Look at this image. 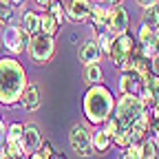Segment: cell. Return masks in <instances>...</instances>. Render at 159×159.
Masks as SVG:
<instances>
[{
    "label": "cell",
    "instance_id": "obj_1",
    "mask_svg": "<svg viewBox=\"0 0 159 159\" xmlns=\"http://www.w3.org/2000/svg\"><path fill=\"white\" fill-rule=\"evenodd\" d=\"M27 89V71L16 57H0V104L13 106Z\"/></svg>",
    "mask_w": 159,
    "mask_h": 159
},
{
    "label": "cell",
    "instance_id": "obj_2",
    "mask_svg": "<svg viewBox=\"0 0 159 159\" xmlns=\"http://www.w3.org/2000/svg\"><path fill=\"white\" fill-rule=\"evenodd\" d=\"M82 111H84V117L91 124H95V126L104 124L106 119L113 115V111H115V97H113L111 89H106L102 82L91 84L86 95H84Z\"/></svg>",
    "mask_w": 159,
    "mask_h": 159
},
{
    "label": "cell",
    "instance_id": "obj_3",
    "mask_svg": "<svg viewBox=\"0 0 159 159\" xmlns=\"http://www.w3.org/2000/svg\"><path fill=\"white\" fill-rule=\"evenodd\" d=\"M144 111H146L144 102L139 99V95H137V93H133V95H119V97H117L113 115L117 117L119 126L130 128V126L137 122V119L144 115Z\"/></svg>",
    "mask_w": 159,
    "mask_h": 159
},
{
    "label": "cell",
    "instance_id": "obj_4",
    "mask_svg": "<svg viewBox=\"0 0 159 159\" xmlns=\"http://www.w3.org/2000/svg\"><path fill=\"white\" fill-rule=\"evenodd\" d=\"M29 57L33 60L35 64H47L49 60L53 57L55 53V42H53V35H47V33H35L29 38Z\"/></svg>",
    "mask_w": 159,
    "mask_h": 159
},
{
    "label": "cell",
    "instance_id": "obj_5",
    "mask_svg": "<svg viewBox=\"0 0 159 159\" xmlns=\"http://www.w3.org/2000/svg\"><path fill=\"white\" fill-rule=\"evenodd\" d=\"M29 33L25 31V27H16V25H9L2 29V35H0V40H2V47L11 53V55H20L25 53L27 47H29Z\"/></svg>",
    "mask_w": 159,
    "mask_h": 159
},
{
    "label": "cell",
    "instance_id": "obj_6",
    "mask_svg": "<svg viewBox=\"0 0 159 159\" xmlns=\"http://www.w3.org/2000/svg\"><path fill=\"white\" fill-rule=\"evenodd\" d=\"M135 47H137V40L128 31L122 33V35H115L113 38V44H111V51H108V57L113 60V64L119 69L122 64H126L130 60V53H133Z\"/></svg>",
    "mask_w": 159,
    "mask_h": 159
},
{
    "label": "cell",
    "instance_id": "obj_7",
    "mask_svg": "<svg viewBox=\"0 0 159 159\" xmlns=\"http://www.w3.org/2000/svg\"><path fill=\"white\" fill-rule=\"evenodd\" d=\"M69 144H71L73 152L80 155V157H91V155H95V152H93V144H91V133H89L84 126H80V124H75V126L71 128Z\"/></svg>",
    "mask_w": 159,
    "mask_h": 159
},
{
    "label": "cell",
    "instance_id": "obj_8",
    "mask_svg": "<svg viewBox=\"0 0 159 159\" xmlns=\"http://www.w3.org/2000/svg\"><path fill=\"white\" fill-rule=\"evenodd\" d=\"M108 31L113 35H122L128 31V11L122 2L108 7Z\"/></svg>",
    "mask_w": 159,
    "mask_h": 159
},
{
    "label": "cell",
    "instance_id": "obj_9",
    "mask_svg": "<svg viewBox=\"0 0 159 159\" xmlns=\"http://www.w3.org/2000/svg\"><path fill=\"white\" fill-rule=\"evenodd\" d=\"M102 49H99L97 40H86L82 42V47L77 49V57L82 64H99V57H102Z\"/></svg>",
    "mask_w": 159,
    "mask_h": 159
},
{
    "label": "cell",
    "instance_id": "obj_10",
    "mask_svg": "<svg viewBox=\"0 0 159 159\" xmlns=\"http://www.w3.org/2000/svg\"><path fill=\"white\" fill-rule=\"evenodd\" d=\"M93 2L91 0H71L69 7H66V16L73 20V22H84L91 16Z\"/></svg>",
    "mask_w": 159,
    "mask_h": 159
},
{
    "label": "cell",
    "instance_id": "obj_11",
    "mask_svg": "<svg viewBox=\"0 0 159 159\" xmlns=\"http://www.w3.org/2000/svg\"><path fill=\"white\" fill-rule=\"evenodd\" d=\"M20 142H22L27 155H29V152H35L40 146H42V135H40V128L33 126V124H27V126H25V133H22V139H20Z\"/></svg>",
    "mask_w": 159,
    "mask_h": 159
},
{
    "label": "cell",
    "instance_id": "obj_12",
    "mask_svg": "<svg viewBox=\"0 0 159 159\" xmlns=\"http://www.w3.org/2000/svg\"><path fill=\"white\" fill-rule=\"evenodd\" d=\"M89 20H91V25H93V29H95L97 35L104 33V31H108V9H106V7H102V5L95 2L93 9H91Z\"/></svg>",
    "mask_w": 159,
    "mask_h": 159
},
{
    "label": "cell",
    "instance_id": "obj_13",
    "mask_svg": "<svg viewBox=\"0 0 159 159\" xmlns=\"http://www.w3.org/2000/svg\"><path fill=\"white\" fill-rule=\"evenodd\" d=\"M117 89H119V95H133V93H139V89H142L139 75H137L135 71H130V73H122Z\"/></svg>",
    "mask_w": 159,
    "mask_h": 159
},
{
    "label": "cell",
    "instance_id": "obj_14",
    "mask_svg": "<svg viewBox=\"0 0 159 159\" xmlns=\"http://www.w3.org/2000/svg\"><path fill=\"white\" fill-rule=\"evenodd\" d=\"M91 144H93V152L95 155H104L111 148L113 139H111V135L104 133V128H97L95 133H91Z\"/></svg>",
    "mask_w": 159,
    "mask_h": 159
},
{
    "label": "cell",
    "instance_id": "obj_15",
    "mask_svg": "<svg viewBox=\"0 0 159 159\" xmlns=\"http://www.w3.org/2000/svg\"><path fill=\"white\" fill-rule=\"evenodd\" d=\"M20 104L27 111H38L40 108V91H38L35 84H27V89L22 91V97H20Z\"/></svg>",
    "mask_w": 159,
    "mask_h": 159
},
{
    "label": "cell",
    "instance_id": "obj_16",
    "mask_svg": "<svg viewBox=\"0 0 159 159\" xmlns=\"http://www.w3.org/2000/svg\"><path fill=\"white\" fill-rule=\"evenodd\" d=\"M40 31L42 33H47V35H57V31H60V22L51 16V11L47 9L44 13H40Z\"/></svg>",
    "mask_w": 159,
    "mask_h": 159
},
{
    "label": "cell",
    "instance_id": "obj_17",
    "mask_svg": "<svg viewBox=\"0 0 159 159\" xmlns=\"http://www.w3.org/2000/svg\"><path fill=\"white\" fill-rule=\"evenodd\" d=\"M22 27H25V31H27L29 35L40 33V13L27 9V11L22 13Z\"/></svg>",
    "mask_w": 159,
    "mask_h": 159
},
{
    "label": "cell",
    "instance_id": "obj_18",
    "mask_svg": "<svg viewBox=\"0 0 159 159\" xmlns=\"http://www.w3.org/2000/svg\"><path fill=\"white\" fill-rule=\"evenodd\" d=\"M142 25H148L150 29H157V31H159V7H157V5L146 7V9H144Z\"/></svg>",
    "mask_w": 159,
    "mask_h": 159
},
{
    "label": "cell",
    "instance_id": "obj_19",
    "mask_svg": "<svg viewBox=\"0 0 159 159\" xmlns=\"http://www.w3.org/2000/svg\"><path fill=\"white\" fill-rule=\"evenodd\" d=\"M113 144L117 146V148H128L130 144H133V139H130V128H126V126H119L117 128V133L113 135Z\"/></svg>",
    "mask_w": 159,
    "mask_h": 159
},
{
    "label": "cell",
    "instance_id": "obj_20",
    "mask_svg": "<svg viewBox=\"0 0 159 159\" xmlns=\"http://www.w3.org/2000/svg\"><path fill=\"white\" fill-rule=\"evenodd\" d=\"M13 20H16V9L7 0H0V25L9 27V25H13Z\"/></svg>",
    "mask_w": 159,
    "mask_h": 159
},
{
    "label": "cell",
    "instance_id": "obj_21",
    "mask_svg": "<svg viewBox=\"0 0 159 159\" xmlns=\"http://www.w3.org/2000/svg\"><path fill=\"white\" fill-rule=\"evenodd\" d=\"M84 80L89 82V86L102 82V80H104V73H102V69H99V64H86V69H84Z\"/></svg>",
    "mask_w": 159,
    "mask_h": 159
},
{
    "label": "cell",
    "instance_id": "obj_22",
    "mask_svg": "<svg viewBox=\"0 0 159 159\" xmlns=\"http://www.w3.org/2000/svg\"><path fill=\"white\" fill-rule=\"evenodd\" d=\"M5 152L11 155L13 159H22V157L27 155L22 142H16V139H5Z\"/></svg>",
    "mask_w": 159,
    "mask_h": 159
},
{
    "label": "cell",
    "instance_id": "obj_23",
    "mask_svg": "<svg viewBox=\"0 0 159 159\" xmlns=\"http://www.w3.org/2000/svg\"><path fill=\"white\" fill-rule=\"evenodd\" d=\"M139 152H142V159H157V142L152 137H146L139 144Z\"/></svg>",
    "mask_w": 159,
    "mask_h": 159
},
{
    "label": "cell",
    "instance_id": "obj_24",
    "mask_svg": "<svg viewBox=\"0 0 159 159\" xmlns=\"http://www.w3.org/2000/svg\"><path fill=\"white\" fill-rule=\"evenodd\" d=\"M155 33H157V29H150L148 25H142L139 27V31H137V44H148L150 40L155 38Z\"/></svg>",
    "mask_w": 159,
    "mask_h": 159
},
{
    "label": "cell",
    "instance_id": "obj_25",
    "mask_svg": "<svg viewBox=\"0 0 159 159\" xmlns=\"http://www.w3.org/2000/svg\"><path fill=\"white\" fill-rule=\"evenodd\" d=\"M49 11H51V16L57 20L60 25L64 22V16H66L64 11H66V9H64V5H62V0H51V5H49Z\"/></svg>",
    "mask_w": 159,
    "mask_h": 159
},
{
    "label": "cell",
    "instance_id": "obj_26",
    "mask_svg": "<svg viewBox=\"0 0 159 159\" xmlns=\"http://www.w3.org/2000/svg\"><path fill=\"white\" fill-rule=\"evenodd\" d=\"M113 33L111 31H104V33H99L97 35V44H99V49H102V53H106L108 55V51H111V44H113Z\"/></svg>",
    "mask_w": 159,
    "mask_h": 159
},
{
    "label": "cell",
    "instance_id": "obj_27",
    "mask_svg": "<svg viewBox=\"0 0 159 159\" xmlns=\"http://www.w3.org/2000/svg\"><path fill=\"white\" fill-rule=\"evenodd\" d=\"M22 133H25V124H11V126H7L5 139H16V142H20V139H22Z\"/></svg>",
    "mask_w": 159,
    "mask_h": 159
},
{
    "label": "cell",
    "instance_id": "obj_28",
    "mask_svg": "<svg viewBox=\"0 0 159 159\" xmlns=\"http://www.w3.org/2000/svg\"><path fill=\"white\" fill-rule=\"evenodd\" d=\"M119 159H142V152H139V144H130L128 148L122 150Z\"/></svg>",
    "mask_w": 159,
    "mask_h": 159
},
{
    "label": "cell",
    "instance_id": "obj_29",
    "mask_svg": "<svg viewBox=\"0 0 159 159\" xmlns=\"http://www.w3.org/2000/svg\"><path fill=\"white\" fill-rule=\"evenodd\" d=\"M148 137H152L155 142L159 139V117H155L152 113L148 117Z\"/></svg>",
    "mask_w": 159,
    "mask_h": 159
},
{
    "label": "cell",
    "instance_id": "obj_30",
    "mask_svg": "<svg viewBox=\"0 0 159 159\" xmlns=\"http://www.w3.org/2000/svg\"><path fill=\"white\" fill-rule=\"evenodd\" d=\"M102 128H104V133H106V135H111V139H113V135H115V133H117V128H119L117 117H115V115H111L106 122L102 124Z\"/></svg>",
    "mask_w": 159,
    "mask_h": 159
},
{
    "label": "cell",
    "instance_id": "obj_31",
    "mask_svg": "<svg viewBox=\"0 0 159 159\" xmlns=\"http://www.w3.org/2000/svg\"><path fill=\"white\" fill-rule=\"evenodd\" d=\"M38 150H40V152H42V155H44L47 159H51V155H53V148H51V144H49V142H44V144H42V146H40Z\"/></svg>",
    "mask_w": 159,
    "mask_h": 159
},
{
    "label": "cell",
    "instance_id": "obj_32",
    "mask_svg": "<svg viewBox=\"0 0 159 159\" xmlns=\"http://www.w3.org/2000/svg\"><path fill=\"white\" fill-rule=\"evenodd\" d=\"M150 71L159 75V53H155V55L150 57Z\"/></svg>",
    "mask_w": 159,
    "mask_h": 159
},
{
    "label": "cell",
    "instance_id": "obj_33",
    "mask_svg": "<svg viewBox=\"0 0 159 159\" xmlns=\"http://www.w3.org/2000/svg\"><path fill=\"white\" fill-rule=\"evenodd\" d=\"M148 44H150V47L155 49V53H159V31L155 33V38L150 40V42H148ZM144 47H146V44H144Z\"/></svg>",
    "mask_w": 159,
    "mask_h": 159
},
{
    "label": "cell",
    "instance_id": "obj_34",
    "mask_svg": "<svg viewBox=\"0 0 159 159\" xmlns=\"http://www.w3.org/2000/svg\"><path fill=\"white\" fill-rule=\"evenodd\" d=\"M157 2H159V0H137V5L144 7V9H146V7H152V5H157Z\"/></svg>",
    "mask_w": 159,
    "mask_h": 159
},
{
    "label": "cell",
    "instance_id": "obj_35",
    "mask_svg": "<svg viewBox=\"0 0 159 159\" xmlns=\"http://www.w3.org/2000/svg\"><path fill=\"white\" fill-rule=\"evenodd\" d=\"M7 2H9L13 9H20V7H25V2H27V0H7Z\"/></svg>",
    "mask_w": 159,
    "mask_h": 159
},
{
    "label": "cell",
    "instance_id": "obj_36",
    "mask_svg": "<svg viewBox=\"0 0 159 159\" xmlns=\"http://www.w3.org/2000/svg\"><path fill=\"white\" fill-rule=\"evenodd\" d=\"M33 2H35L38 7H44V9H49V5H51V0H33Z\"/></svg>",
    "mask_w": 159,
    "mask_h": 159
},
{
    "label": "cell",
    "instance_id": "obj_37",
    "mask_svg": "<svg viewBox=\"0 0 159 159\" xmlns=\"http://www.w3.org/2000/svg\"><path fill=\"white\" fill-rule=\"evenodd\" d=\"M29 159H47V157L40 152V150H35V152H29Z\"/></svg>",
    "mask_w": 159,
    "mask_h": 159
},
{
    "label": "cell",
    "instance_id": "obj_38",
    "mask_svg": "<svg viewBox=\"0 0 159 159\" xmlns=\"http://www.w3.org/2000/svg\"><path fill=\"white\" fill-rule=\"evenodd\" d=\"M150 113H152L155 117H159V99H157V102H155V104L150 106Z\"/></svg>",
    "mask_w": 159,
    "mask_h": 159
},
{
    "label": "cell",
    "instance_id": "obj_39",
    "mask_svg": "<svg viewBox=\"0 0 159 159\" xmlns=\"http://www.w3.org/2000/svg\"><path fill=\"white\" fill-rule=\"evenodd\" d=\"M122 0H104V5H108V7H115V5H119Z\"/></svg>",
    "mask_w": 159,
    "mask_h": 159
},
{
    "label": "cell",
    "instance_id": "obj_40",
    "mask_svg": "<svg viewBox=\"0 0 159 159\" xmlns=\"http://www.w3.org/2000/svg\"><path fill=\"white\" fill-rule=\"evenodd\" d=\"M5 150V133H0V152Z\"/></svg>",
    "mask_w": 159,
    "mask_h": 159
},
{
    "label": "cell",
    "instance_id": "obj_41",
    "mask_svg": "<svg viewBox=\"0 0 159 159\" xmlns=\"http://www.w3.org/2000/svg\"><path fill=\"white\" fill-rule=\"evenodd\" d=\"M51 159H66V157H64V155H60V152H53Z\"/></svg>",
    "mask_w": 159,
    "mask_h": 159
},
{
    "label": "cell",
    "instance_id": "obj_42",
    "mask_svg": "<svg viewBox=\"0 0 159 159\" xmlns=\"http://www.w3.org/2000/svg\"><path fill=\"white\" fill-rule=\"evenodd\" d=\"M0 159H13V157H11V155H7V152L2 150V152H0Z\"/></svg>",
    "mask_w": 159,
    "mask_h": 159
},
{
    "label": "cell",
    "instance_id": "obj_43",
    "mask_svg": "<svg viewBox=\"0 0 159 159\" xmlns=\"http://www.w3.org/2000/svg\"><path fill=\"white\" fill-rule=\"evenodd\" d=\"M95 2H104V0H95Z\"/></svg>",
    "mask_w": 159,
    "mask_h": 159
},
{
    "label": "cell",
    "instance_id": "obj_44",
    "mask_svg": "<svg viewBox=\"0 0 159 159\" xmlns=\"http://www.w3.org/2000/svg\"><path fill=\"white\" fill-rule=\"evenodd\" d=\"M157 148H159V139H157Z\"/></svg>",
    "mask_w": 159,
    "mask_h": 159
}]
</instances>
